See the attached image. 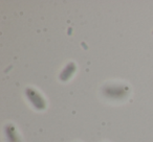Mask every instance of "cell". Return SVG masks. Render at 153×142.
Wrapping results in <instances>:
<instances>
[{"label": "cell", "instance_id": "cell-1", "mask_svg": "<svg viewBox=\"0 0 153 142\" xmlns=\"http://www.w3.org/2000/svg\"><path fill=\"white\" fill-rule=\"evenodd\" d=\"M102 93L105 97L112 100H123L129 96L130 88L123 83L107 84L102 88Z\"/></svg>", "mask_w": 153, "mask_h": 142}, {"label": "cell", "instance_id": "cell-2", "mask_svg": "<svg viewBox=\"0 0 153 142\" xmlns=\"http://www.w3.org/2000/svg\"><path fill=\"white\" fill-rule=\"evenodd\" d=\"M25 95L30 104L36 109L37 111H44L47 107L46 100L43 97V95L39 91H37L34 88H26Z\"/></svg>", "mask_w": 153, "mask_h": 142}, {"label": "cell", "instance_id": "cell-3", "mask_svg": "<svg viewBox=\"0 0 153 142\" xmlns=\"http://www.w3.org/2000/svg\"><path fill=\"white\" fill-rule=\"evenodd\" d=\"M76 71V65L74 62H69L65 65V67L62 69L60 72L59 79L62 82H68L72 77H74V72Z\"/></svg>", "mask_w": 153, "mask_h": 142}, {"label": "cell", "instance_id": "cell-4", "mask_svg": "<svg viewBox=\"0 0 153 142\" xmlns=\"http://www.w3.org/2000/svg\"><path fill=\"white\" fill-rule=\"evenodd\" d=\"M4 135L7 138V142H20L21 138H20L19 134H18L17 129L15 125L12 123H7L4 127Z\"/></svg>", "mask_w": 153, "mask_h": 142}]
</instances>
